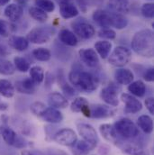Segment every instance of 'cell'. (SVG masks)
I'll return each mask as SVG.
<instances>
[{
	"label": "cell",
	"mask_w": 154,
	"mask_h": 155,
	"mask_svg": "<svg viewBox=\"0 0 154 155\" xmlns=\"http://www.w3.org/2000/svg\"><path fill=\"white\" fill-rule=\"evenodd\" d=\"M132 49L140 56L152 58L154 54L153 33L150 29L137 32L132 40Z\"/></svg>",
	"instance_id": "cell-1"
},
{
	"label": "cell",
	"mask_w": 154,
	"mask_h": 155,
	"mask_svg": "<svg viewBox=\"0 0 154 155\" xmlns=\"http://www.w3.org/2000/svg\"><path fill=\"white\" fill-rule=\"evenodd\" d=\"M93 20L101 27L108 28L115 27L118 30L123 29L128 25L127 18L121 14L108 12L102 9H97L93 13Z\"/></svg>",
	"instance_id": "cell-2"
},
{
	"label": "cell",
	"mask_w": 154,
	"mask_h": 155,
	"mask_svg": "<svg viewBox=\"0 0 154 155\" xmlns=\"http://www.w3.org/2000/svg\"><path fill=\"white\" fill-rule=\"evenodd\" d=\"M69 79L74 87L85 93L96 90L98 86L97 78L87 71H72L69 74Z\"/></svg>",
	"instance_id": "cell-3"
},
{
	"label": "cell",
	"mask_w": 154,
	"mask_h": 155,
	"mask_svg": "<svg viewBox=\"0 0 154 155\" xmlns=\"http://www.w3.org/2000/svg\"><path fill=\"white\" fill-rule=\"evenodd\" d=\"M117 135L119 138L124 140H132L140 135V132L135 124L128 118H121L114 124Z\"/></svg>",
	"instance_id": "cell-4"
},
{
	"label": "cell",
	"mask_w": 154,
	"mask_h": 155,
	"mask_svg": "<svg viewBox=\"0 0 154 155\" xmlns=\"http://www.w3.org/2000/svg\"><path fill=\"white\" fill-rule=\"evenodd\" d=\"M55 29L51 26H36L33 28L27 35V41L35 43L41 44L48 42L54 35Z\"/></svg>",
	"instance_id": "cell-5"
},
{
	"label": "cell",
	"mask_w": 154,
	"mask_h": 155,
	"mask_svg": "<svg viewBox=\"0 0 154 155\" xmlns=\"http://www.w3.org/2000/svg\"><path fill=\"white\" fill-rule=\"evenodd\" d=\"M132 59L131 51L124 46H117L110 54L108 62L115 67H123L127 65Z\"/></svg>",
	"instance_id": "cell-6"
},
{
	"label": "cell",
	"mask_w": 154,
	"mask_h": 155,
	"mask_svg": "<svg viewBox=\"0 0 154 155\" xmlns=\"http://www.w3.org/2000/svg\"><path fill=\"white\" fill-rule=\"evenodd\" d=\"M0 135H2V138L6 143V144L15 148L22 149L25 148L27 144L22 136L18 135L12 128L8 127L7 125L0 126Z\"/></svg>",
	"instance_id": "cell-7"
},
{
	"label": "cell",
	"mask_w": 154,
	"mask_h": 155,
	"mask_svg": "<svg viewBox=\"0 0 154 155\" xmlns=\"http://www.w3.org/2000/svg\"><path fill=\"white\" fill-rule=\"evenodd\" d=\"M72 29L74 30V34L77 35L78 37L81 39H87L92 38L95 34V28L93 27V25L87 22L85 18H77L74 22H72L71 24Z\"/></svg>",
	"instance_id": "cell-8"
},
{
	"label": "cell",
	"mask_w": 154,
	"mask_h": 155,
	"mask_svg": "<svg viewBox=\"0 0 154 155\" xmlns=\"http://www.w3.org/2000/svg\"><path fill=\"white\" fill-rule=\"evenodd\" d=\"M77 131L78 134L81 135L83 140L87 142L93 149L96 148L99 139L95 128L87 124H77Z\"/></svg>",
	"instance_id": "cell-9"
},
{
	"label": "cell",
	"mask_w": 154,
	"mask_h": 155,
	"mask_svg": "<svg viewBox=\"0 0 154 155\" xmlns=\"http://www.w3.org/2000/svg\"><path fill=\"white\" fill-rule=\"evenodd\" d=\"M121 91V88L114 83L108 84L106 87H105L100 93V97L103 99L104 102H106L107 105L112 107H117L119 105V98L118 95Z\"/></svg>",
	"instance_id": "cell-10"
},
{
	"label": "cell",
	"mask_w": 154,
	"mask_h": 155,
	"mask_svg": "<svg viewBox=\"0 0 154 155\" xmlns=\"http://www.w3.org/2000/svg\"><path fill=\"white\" fill-rule=\"evenodd\" d=\"M76 133L70 128H64L54 134V141L63 146H72L77 142Z\"/></svg>",
	"instance_id": "cell-11"
},
{
	"label": "cell",
	"mask_w": 154,
	"mask_h": 155,
	"mask_svg": "<svg viewBox=\"0 0 154 155\" xmlns=\"http://www.w3.org/2000/svg\"><path fill=\"white\" fill-rule=\"evenodd\" d=\"M121 99L125 104L124 113L126 114H136L139 113L143 108V104L141 101L130 94L123 93L121 95Z\"/></svg>",
	"instance_id": "cell-12"
},
{
	"label": "cell",
	"mask_w": 154,
	"mask_h": 155,
	"mask_svg": "<svg viewBox=\"0 0 154 155\" xmlns=\"http://www.w3.org/2000/svg\"><path fill=\"white\" fill-rule=\"evenodd\" d=\"M117 146L128 155H149L147 150H145L141 144L135 143V142H123L120 140Z\"/></svg>",
	"instance_id": "cell-13"
},
{
	"label": "cell",
	"mask_w": 154,
	"mask_h": 155,
	"mask_svg": "<svg viewBox=\"0 0 154 155\" xmlns=\"http://www.w3.org/2000/svg\"><path fill=\"white\" fill-rule=\"evenodd\" d=\"M78 55L81 61L87 67L94 68L99 63L97 53L93 49H81L78 51Z\"/></svg>",
	"instance_id": "cell-14"
},
{
	"label": "cell",
	"mask_w": 154,
	"mask_h": 155,
	"mask_svg": "<svg viewBox=\"0 0 154 155\" xmlns=\"http://www.w3.org/2000/svg\"><path fill=\"white\" fill-rule=\"evenodd\" d=\"M115 115V111L108 106L106 105H94L90 107V117L102 119L108 118Z\"/></svg>",
	"instance_id": "cell-15"
},
{
	"label": "cell",
	"mask_w": 154,
	"mask_h": 155,
	"mask_svg": "<svg viewBox=\"0 0 154 155\" xmlns=\"http://www.w3.org/2000/svg\"><path fill=\"white\" fill-rule=\"evenodd\" d=\"M70 109L75 113H82L87 117H90V107L85 97H77L70 105Z\"/></svg>",
	"instance_id": "cell-16"
},
{
	"label": "cell",
	"mask_w": 154,
	"mask_h": 155,
	"mask_svg": "<svg viewBox=\"0 0 154 155\" xmlns=\"http://www.w3.org/2000/svg\"><path fill=\"white\" fill-rule=\"evenodd\" d=\"M99 132H100L101 135L106 141L113 143L116 145H117V143L120 142V138L116 134L114 125H112V124H101L99 127Z\"/></svg>",
	"instance_id": "cell-17"
},
{
	"label": "cell",
	"mask_w": 154,
	"mask_h": 155,
	"mask_svg": "<svg viewBox=\"0 0 154 155\" xmlns=\"http://www.w3.org/2000/svg\"><path fill=\"white\" fill-rule=\"evenodd\" d=\"M37 84L31 78H25L23 80H20V81H17L15 83V87H16V90L19 92V93H23V94H34L35 91H36V88H37Z\"/></svg>",
	"instance_id": "cell-18"
},
{
	"label": "cell",
	"mask_w": 154,
	"mask_h": 155,
	"mask_svg": "<svg viewBox=\"0 0 154 155\" xmlns=\"http://www.w3.org/2000/svg\"><path fill=\"white\" fill-rule=\"evenodd\" d=\"M48 104L51 107L61 109V108H66L69 105V101L61 93L52 92L48 97Z\"/></svg>",
	"instance_id": "cell-19"
},
{
	"label": "cell",
	"mask_w": 154,
	"mask_h": 155,
	"mask_svg": "<svg viewBox=\"0 0 154 155\" xmlns=\"http://www.w3.org/2000/svg\"><path fill=\"white\" fill-rule=\"evenodd\" d=\"M107 6L111 12L123 15L129 12L130 3L129 0H109Z\"/></svg>",
	"instance_id": "cell-20"
},
{
	"label": "cell",
	"mask_w": 154,
	"mask_h": 155,
	"mask_svg": "<svg viewBox=\"0 0 154 155\" xmlns=\"http://www.w3.org/2000/svg\"><path fill=\"white\" fill-rule=\"evenodd\" d=\"M41 118L48 123L51 124H58L63 120L62 114L56 108L53 107H46L45 111L41 115Z\"/></svg>",
	"instance_id": "cell-21"
},
{
	"label": "cell",
	"mask_w": 154,
	"mask_h": 155,
	"mask_svg": "<svg viewBox=\"0 0 154 155\" xmlns=\"http://www.w3.org/2000/svg\"><path fill=\"white\" fill-rule=\"evenodd\" d=\"M5 15L10 21L16 22L23 15V8L17 4H10L5 9Z\"/></svg>",
	"instance_id": "cell-22"
},
{
	"label": "cell",
	"mask_w": 154,
	"mask_h": 155,
	"mask_svg": "<svg viewBox=\"0 0 154 155\" xmlns=\"http://www.w3.org/2000/svg\"><path fill=\"white\" fill-rule=\"evenodd\" d=\"M60 13L61 15L64 18V19H70V18H73L75 16H77L78 15V11H77V7L67 2V1H62L60 4Z\"/></svg>",
	"instance_id": "cell-23"
},
{
	"label": "cell",
	"mask_w": 154,
	"mask_h": 155,
	"mask_svg": "<svg viewBox=\"0 0 154 155\" xmlns=\"http://www.w3.org/2000/svg\"><path fill=\"white\" fill-rule=\"evenodd\" d=\"M133 73L128 69H118L115 72V78L120 85H129L133 80Z\"/></svg>",
	"instance_id": "cell-24"
},
{
	"label": "cell",
	"mask_w": 154,
	"mask_h": 155,
	"mask_svg": "<svg viewBox=\"0 0 154 155\" xmlns=\"http://www.w3.org/2000/svg\"><path fill=\"white\" fill-rule=\"evenodd\" d=\"M59 39L63 44H65L67 46H71V47L76 46L77 44V41H78L76 35L67 29H62L60 32Z\"/></svg>",
	"instance_id": "cell-25"
},
{
	"label": "cell",
	"mask_w": 154,
	"mask_h": 155,
	"mask_svg": "<svg viewBox=\"0 0 154 155\" xmlns=\"http://www.w3.org/2000/svg\"><path fill=\"white\" fill-rule=\"evenodd\" d=\"M71 147V153L73 155H88L91 150H93V148L84 140H77Z\"/></svg>",
	"instance_id": "cell-26"
},
{
	"label": "cell",
	"mask_w": 154,
	"mask_h": 155,
	"mask_svg": "<svg viewBox=\"0 0 154 155\" xmlns=\"http://www.w3.org/2000/svg\"><path fill=\"white\" fill-rule=\"evenodd\" d=\"M137 124L139 128L145 134H151L153 130V121L152 117L147 115H143L138 118Z\"/></svg>",
	"instance_id": "cell-27"
},
{
	"label": "cell",
	"mask_w": 154,
	"mask_h": 155,
	"mask_svg": "<svg viewBox=\"0 0 154 155\" xmlns=\"http://www.w3.org/2000/svg\"><path fill=\"white\" fill-rule=\"evenodd\" d=\"M95 49L102 59H106L112 49V43L108 41H99L96 42Z\"/></svg>",
	"instance_id": "cell-28"
},
{
	"label": "cell",
	"mask_w": 154,
	"mask_h": 155,
	"mask_svg": "<svg viewBox=\"0 0 154 155\" xmlns=\"http://www.w3.org/2000/svg\"><path fill=\"white\" fill-rule=\"evenodd\" d=\"M128 90L132 93V95L142 97L146 93V86L142 80H136L129 84Z\"/></svg>",
	"instance_id": "cell-29"
},
{
	"label": "cell",
	"mask_w": 154,
	"mask_h": 155,
	"mask_svg": "<svg viewBox=\"0 0 154 155\" xmlns=\"http://www.w3.org/2000/svg\"><path fill=\"white\" fill-rule=\"evenodd\" d=\"M9 44L12 48L18 51H25L29 46V41L27 39L21 36H12L9 39Z\"/></svg>",
	"instance_id": "cell-30"
},
{
	"label": "cell",
	"mask_w": 154,
	"mask_h": 155,
	"mask_svg": "<svg viewBox=\"0 0 154 155\" xmlns=\"http://www.w3.org/2000/svg\"><path fill=\"white\" fill-rule=\"evenodd\" d=\"M0 95L5 97L11 98L15 95V87L7 79H0Z\"/></svg>",
	"instance_id": "cell-31"
},
{
	"label": "cell",
	"mask_w": 154,
	"mask_h": 155,
	"mask_svg": "<svg viewBox=\"0 0 154 155\" xmlns=\"http://www.w3.org/2000/svg\"><path fill=\"white\" fill-rule=\"evenodd\" d=\"M29 14L36 21L40 23H44L48 19V15L45 11L41 10L37 6H32L29 9Z\"/></svg>",
	"instance_id": "cell-32"
},
{
	"label": "cell",
	"mask_w": 154,
	"mask_h": 155,
	"mask_svg": "<svg viewBox=\"0 0 154 155\" xmlns=\"http://www.w3.org/2000/svg\"><path fill=\"white\" fill-rule=\"evenodd\" d=\"M15 71V65L11 61L0 59V74L9 76V75H13Z\"/></svg>",
	"instance_id": "cell-33"
},
{
	"label": "cell",
	"mask_w": 154,
	"mask_h": 155,
	"mask_svg": "<svg viewBox=\"0 0 154 155\" xmlns=\"http://www.w3.org/2000/svg\"><path fill=\"white\" fill-rule=\"evenodd\" d=\"M30 77L38 85L44 79V71L43 69L40 66H34L30 70Z\"/></svg>",
	"instance_id": "cell-34"
},
{
	"label": "cell",
	"mask_w": 154,
	"mask_h": 155,
	"mask_svg": "<svg viewBox=\"0 0 154 155\" xmlns=\"http://www.w3.org/2000/svg\"><path fill=\"white\" fill-rule=\"evenodd\" d=\"M33 55L36 60H38L40 61H48L51 57V51L45 48H37L34 50Z\"/></svg>",
	"instance_id": "cell-35"
},
{
	"label": "cell",
	"mask_w": 154,
	"mask_h": 155,
	"mask_svg": "<svg viewBox=\"0 0 154 155\" xmlns=\"http://www.w3.org/2000/svg\"><path fill=\"white\" fill-rule=\"evenodd\" d=\"M14 63L15 68H16L21 72H26L27 71L30 70V64L25 58L15 57L14 59Z\"/></svg>",
	"instance_id": "cell-36"
},
{
	"label": "cell",
	"mask_w": 154,
	"mask_h": 155,
	"mask_svg": "<svg viewBox=\"0 0 154 155\" xmlns=\"http://www.w3.org/2000/svg\"><path fill=\"white\" fill-rule=\"evenodd\" d=\"M34 3L37 7L47 13H51L55 9V5L51 0H35Z\"/></svg>",
	"instance_id": "cell-37"
},
{
	"label": "cell",
	"mask_w": 154,
	"mask_h": 155,
	"mask_svg": "<svg viewBox=\"0 0 154 155\" xmlns=\"http://www.w3.org/2000/svg\"><path fill=\"white\" fill-rule=\"evenodd\" d=\"M30 109H31L32 113H33L34 116L41 117V115L43 114V112L45 111L46 107H45V105H44L42 102H39V101H37V102H34V103H33V104L31 105Z\"/></svg>",
	"instance_id": "cell-38"
},
{
	"label": "cell",
	"mask_w": 154,
	"mask_h": 155,
	"mask_svg": "<svg viewBox=\"0 0 154 155\" xmlns=\"http://www.w3.org/2000/svg\"><path fill=\"white\" fill-rule=\"evenodd\" d=\"M12 32H13V26L9 23L4 20H0V35L4 37H7L11 35Z\"/></svg>",
	"instance_id": "cell-39"
},
{
	"label": "cell",
	"mask_w": 154,
	"mask_h": 155,
	"mask_svg": "<svg viewBox=\"0 0 154 155\" xmlns=\"http://www.w3.org/2000/svg\"><path fill=\"white\" fill-rule=\"evenodd\" d=\"M141 11L144 17L152 18L154 15V5L152 3H146L142 6Z\"/></svg>",
	"instance_id": "cell-40"
},
{
	"label": "cell",
	"mask_w": 154,
	"mask_h": 155,
	"mask_svg": "<svg viewBox=\"0 0 154 155\" xmlns=\"http://www.w3.org/2000/svg\"><path fill=\"white\" fill-rule=\"evenodd\" d=\"M98 36L101 38L107 39V40H113L116 38V32L110 28H103L98 32Z\"/></svg>",
	"instance_id": "cell-41"
},
{
	"label": "cell",
	"mask_w": 154,
	"mask_h": 155,
	"mask_svg": "<svg viewBox=\"0 0 154 155\" xmlns=\"http://www.w3.org/2000/svg\"><path fill=\"white\" fill-rule=\"evenodd\" d=\"M143 78H144L146 81H148V82H152V81H153V79H154L153 68H150V69H148V70L145 71V73H144V75H143Z\"/></svg>",
	"instance_id": "cell-42"
},
{
	"label": "cell",
	"mask_w": 154,
	"mask_h": 155,
	"mask_svg": "<svg viewBox=\"0 0 154 155\" xmlns=\"http://www.w3.org/2000/svg\"><path fill=\"white\" fill-rule=\"evenodd\" d=\"M145 106L148 109V111L153 115L154 114V99L153 97H148L146 100H145Z\"/></svg>",
	"instance_id": "cell-43"
},
{
	"label": "cell",
	"mask_w": 154,
	"mask_h": 155,
	"mask_svg": "<svg viewBox=\"0 0 154 155\" xmlns=\"http://www.w3.org/2000/svg\"><path fill=\"white\" fill-rule=\"evenodd\" d=\"M62 89H63V91L67 94V95H69V96H70V97H72V96H74L75 95V91H74V88L71 87V86H70L69 84H63V86H62Z\"/></svg>",
	"instance_id": "cell-44"
},
{
	"label": "cell",
	"mask_w": 154,
	"mask_h": 155,
	"mask_svg": "<svg viewBox=\"0 0 154 155\" xmlns=\"http://www.w3.org/2000/svg\"><path fill=\"white\" fill-rule=\"evenodd\" d=\"M6 54H7V51H6L5 47L0 45V56L3 57V56H5Z\"/></svg>",
	"instance_id": "cell-45"
},
{
	"label": "cell",
	"mask_w": 154,
	"mask_h": 155,
	"mask_svg": "<svg viewBox=\"0 0 154 155\" xmlns=\"http://www.w3.org/2000/svg\"><path fill=\"white\" fill-rule=\"evenodd\" d=\"M8 108V105L6 103H0V111H5Z\"/></svg>",
	"instance_id": "cell-46"
},
{
	"label": "cell",
	"mask_w": 154,
	"mask_h": 155,
	"mask_svg": "<svg viewBox=\"0 0 154 155\" xmlns=\"http://www.w3.org/2000/svg\"><path fill=\"white\" fill-rule=\"evenodd\" d=\"M10 0H0V6H3V5H5L9 3Z\"/></svg>",
	"instance_id": "cell-47"
}]
</instances>
